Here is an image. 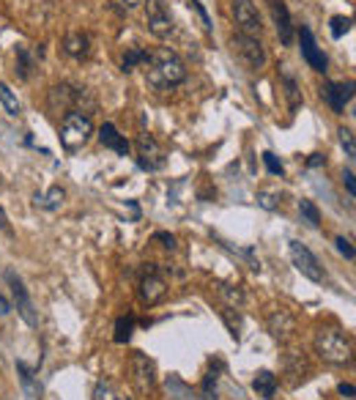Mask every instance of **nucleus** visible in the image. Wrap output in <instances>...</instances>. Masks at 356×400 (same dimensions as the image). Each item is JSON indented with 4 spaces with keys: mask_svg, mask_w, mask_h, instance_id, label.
Wrapping results in <instances>:
<instances>
[{
    "mask_svg": "<svg viewBox=\"0 0 356 400\" xmlns=\"http://www.w3.org/2000/svg\"><path fill=\"white\" fill-rule=\"evenodd\" d=\"M0 230H8V219H5V211L0 208Z\"/></svg>",
    "mask_w": 356,
    "mask_h": 400,
    "instance_id": "37998d69",
    "label": "nucleus"
},
{
    "mask_svg": "<svg viewBox=\"0 0 356 400\" xmlns=\"http://www.w3.org/2000/svg\"><path fill=\"white\" fill-rule=\"evenodd\" d=\"M233 19H236V27H238V33H244V36H260V14H258V8H255V3L252 0H233Z\"/></svg>",
    "mask_w": 356,
    "mask_h": 400,
    "instance_id": "6e6552de",
    "label": "nucleus"
},
{
    "mask_svg": "<svg viewBox=\"0 0 356 400\" xmlns=\"http://www.w3.org/2000/svg\"><path fill=\"white\" fill-rule=\"evenodd\" d=\"M337 390H340V395H346V398H354V395H356L354 384H340Z\"/></svg>",
    "mask_w": 356,
    "mask_h": 400,
    "instance_id": "79ce46f5",
    "label": "nucleus"
},
{
    "mask_svg": "<svg viewBox=\"0 0 356 400\" xmlns=\"http://www.w3.org/2000/svg\"><path fill=\"white\" fill-rule=\"evenodd\" d=\"M351 25H354V19H351V16H340V14H337V16H332V19H329V30H332V36H335V38H343V36L351 30Z\"/></svg>",
    "mask_w": 356,
    "mask_h": 400,
    "instance_id": "cd10ccee",
    "label": "nucleus"
},
{
    "mask_svg": "<svg viewBox=\"0 0 356 400\" xmlns=\"http://www.w3.org/2000/svg\"><path fill=\"white\" fill-rule=\"evenodd\" d=\"M91 137H93V121H91V115L77 113V110L63 113V121H60V146L69 154H74L82 146H88Z\"/></svg>",
    "mask_w": 356,
    "mask_h": 400,
    "instance_id": "7ed1b4c3",
    "label": "nucleus"
},
{
    "mask_svg": "<svg viewBox=\"0 0 356 400\" xmlns=\"http://www.w3.org/2000/svg\"><path fill=\"white\" fill-rule=\"evenodd\" d=\"M252 390L258 392V398L271 400L277 395V376L271 370H258L255 379H252Z\"/></svg>",
    "mask_w": 356,
    "mask_h": 400,
    "instance_id": "a211bd4d",
    "label": "nucleus"
},
{
    "mask_svg": "<svg viewBox=\"0 0 356 400\" xmlns=\"http://www.w3.org/2000/svg\"><path fill=\"white\" fill-rule=\"evenodd\" d=\"M93 400H121V398H118V392H115L110 379H99L96 387H93Z\"/></svg>",
    "mask_w": 356,
    "mask_h": 400,
    "instance_id": "bb28decb",
    "label": "nucleus"
},
{
    "mask_svg": "<svg viewBox=\"0 0 356 400\" xmlns=\"http://www.w3.org/2000/svg\"><path fill=\"white\" fill-rule=\"evenodd\" d=\"M99 143H102L104 148L121 154V157L129 154V140L115 129V124H102V126H99Z\"/></svg>",
    "mask_w": 356,
    "mask_h": 400,
    "instance_id": "f3484780",
    "label": "nucleus"
},
{
    "mask_svg": "<svg viewBox=\"0 0 356 400\" xmlns=\"http://www.w3.org/2000/svg\"><path fill=\"white\" fill-rule=\"evenodd\" d=\"M132 329H135V318L132 315L118 318V324H115V343H126L132 337Z\"/></svg>",
    "mask_w": 356,
    "mask_h": 400,
    "instance_id": "c756f323",
    "label": "nucleus"
},
{
    "mask_svg": "<svg viewBox=\"0 0 356 400\" xmlns=\"http://www.w3.org/2000/svg\"><path fill=\"white\" fill-rule=\"evenodd\" d=\"M315 351L329 365H351L354 362V348H351L348 337L337 329H318L315 332Z\"/></svg>",
    "mask_w": 356,
    "mask_h": 400,
    "instance_id": "f03ea898",
    "label": "nucleus"
},
{
    "mask_svg": "<svg viewBox=\"0 0 356 400\" xmlns=\"http://www.w3.org/2000/svg\"><path fill=\"white\" fill-rule=\"evenodd\" d=\"M282 82H285V96H288V104L291 110H296L302 104V91H299V82L291 71H282Z\"/></svg>",
    "mask_w": 356,
    "mask_h": 400,
    "instance_id": "b1692460",
    "label": "nucleus"
},
{
    "mask_svg": "<svg viewBox=\"0 0 356 400\" xmlns=\"http://www.w3.org/2000/svg\"><path fill=\"white\" fill-rule=\"evenodd\" d=\"M146 66H148V82H151L154 88H159V91L176 88V85H181V82L186 80V66H183V60L178 58L173 49H168V47L151 52V58H148Z\"/></svg>",
    "mask_w": 356,
    "mask_h": 400,
    "instance_id": "f257e3e1",
    "label": "nucleus"
},
{
    "mask_svg": "<svg viewBox=\"0 0 356 400\" xmlns=\"http://www.w3.org/2000/svg\"><path fill=\"white\" fill-rule=\"evenodd\" d=\"M63 200H66V192L60 187H52L47 195H36V205L38 208H47V211H58L63 205Z\"/></svg>",
    "mask_w": 356,
    "mask_h": 400,
    "instance_id": "4be33fe9",
    "label": "nucleus"
},
{
    "mask_svg": "<svg viewBox=\"0 0 356 400\" xmlns=\"http://www.w3.org/2000/svg\"><path fill=\"white\" fill-rule=\"evenodd\" d=\"M16 373H19V381H22V387H25V392L36 400L41 398V384H38V379L33 376V370H30L25 362H16Z\"/></svg>",
    "mask_w": 356,
    "mask_h": 400,
    "instance_id": "aec40b11",
    "label": "nucleus"
},
{
    "mask_svg": "<svg viewBox=\"0 0 356 400\" xmlns=\"http://www.w3.org/2000/svg\"><path fill=\"white\" fill-rule=\"evenodd\" d=\"M216 291H219V296L225 299V304H227V307H241V304H244V299H247V296H244V291H241V285L219 282V288H216Z\"/></svg>",
    "mask_w": 356,
    "mask_h": 400,
    "instance_id": "412c9836",
    "label": "nucleus"
},
{
    "mask_svg": "<svg viewBox=\"0 0 356 400\" xmlns=\"http://www.w3.org/2000/svg\"><path fill=\"white\" fill-rule=\"evenodd\" d=\"M299 44H302V55H304V60L310 63V69H315V71H326L329 60H326L324 49L315 44V36H313L310 27H302V30H299Z\"/></svg>",
    "mask_w": 356,
    "mask_h": 400,
    "instance_id": "9b49d317",
    "label": "nucleus"
},
{
    "mask_svg": "<svg viewBox=\"0 0 356 400\" xmlns=\"http://www.w3.org/2000/svg\"><path fill=\"white\" fill-rule=\"evenodd\" d=\"M8 313H11V302H8V299L0 293V318H5Z\"/></svg>",
    "mask_w": 356,
    "mask_h": 400,
    "instance_id": "ea45409f",
    "label": "nucleus"
},
{
    "mask_svg": "<svg viewBox=\"0 0 356 400\" xmlns=\"http://www.w3.org/2000/svg\"><path fill=\"white\" fill-rule=\"evenodd\" d=\"M135 151H137V165L148 173H157L168 165V154L165 148L151 137V135H140L137 143H135Z\"/></svg>",
    "mask_w": 356,
    "mask_h": 400,
    "instance_id": "39448f33",
    "label": "nucleus"
},
{
    "mask_svg": "<svg viewBox=\"0 0 356 400\" xmlns=\"http://www.w3.org/2000/svg\"><path fill=\"white\" fill-rule=\"evenodd\" d=\"M299 214H302V219H304L310 227H318V225H321V211H318V205H315L313 200H307V198L299 200Z\"/></svg>",
    "mask_w": 356,
    "mask_h": 400,
    "instance_id": "393cba45",
    "label": "nucleus"
},
{
    "mask_svg": "<svg viewBox=\"0 0 356 400\" xmlns=\"http://www.w3.org/2000/svg\"><path fill=\"white\" fill-rule=\"evenodd\" d=\"M0 104L5 107V113H8L11 118H16V115L22 113V107H19V102H16V96L11 93V88H8L5 82H0Z\"/></svg>",
    "mask_w": 356,
    "mask_h": 400,
    "instance_id": "a878e982",
    "label": "nucleus"
},
{
    "mask_svg": "<svg viewBox=\"0 0 356 400\" xmlns=\"http://www.w3.org/2000/svg\"><path fill=\"white\" fill-rule=\"evenodd\" d=\"M271 16H274V25H277L280 41H282L285 47H291V44H293V36H296V30H293L291 11H288L285 0H271Z\"/></svg>",
    "mask_w": 356,
    "mask_h": 400,
    "instance_id": "4468645a",
    "label": "nucleus"
},
{
    "mask_svg": "<svg viewBox=\"0 0 356 400\" xmlns=\"http://www.w3.org/2000/svg\"><path fill=\"white\" fill-rule=\"evenodd\" d=\"M63 52L71 58H85L91 52V38L85 33H69L63 38Z\"/></svg>",
    "mask_w": 356,
    "mask_h": 400,
    "instance_id": "6ab92c4d",
    "label": "nucleus"
},
{
    "mask_svg": "<svg viewBox=\"0 0 356 400\" xmlns=\"http://www.w3.org/2000/svg\"><path fill=\"white\" fill-rule=\"evenodd\" d=\"M321 96L326 99V104L335 110V113H343L346 104L354 99V82H326Z\"/></svg>",
    "mask_w": 356,
    "mask_h": 400,
    "instance_id": "f8f14e48",
    "label": "nucleus"
},
{
    "mask_svg": "<svg viewBox=\"0 0 356 400\" xmlns=\"http://www.w3.org/2000/svg\"><path fill=\"white\" fill-rule=\"evenodd\" d=\"M258 203H260L266 211L280 208V200H277V195H274V192H269V190H260V192H258Z\"/></svg>",
    "mask_w": 356,
    "mask_h": 400,
    "instance_id": "72a5a7b5",
    "label": "nucleus"
},
{
    "mask_svg": "<svg viewBox=\"0 0 356 400\" xmlns=\"http://www.w3.org/2000/svg\"><path fill=\"white\" fill-rule=\"evenodd\" d=\"M266 326H269V332H271V337L274 340H280V343H285V340H291L293 337V332H296V318L288 313V310H274L271 315H269V321H266Z\"/></svg>",
    "mask_w": 356,
    "mask_h": 400,
    "instance_id": "ddd939ff",
    "label": "nucleus"
},
{
    "mask_svg": "<svg viewBox=\"0 0 356 400\" xmlns=\"http://www.w3.org/2000/svg\"><path fill=\"white\" fill-rule=\"evenodd\" d=\"M335 244H337V252H340L343 258H348V260H354V258H356L354 244H351L346 236H337V238H335Z\"/></svg>",
    "mask_w": 356,
    "mask_h": 400,
    "instance_id": "f704fd0d",
    "label": "nucleus"
},
{
    "mask_svg": "<svg viewBox=\"0 0 356 400\" xmlns=\"http://www.w3.org/2000/svg\"><path fill=\"white\" fill-rule=\"evenodd\" d=\"M343 184H346L348 195L354 198V195H356V184H354V170H351V168H348V170H343Z\"/></svg>",
    "mask_w": 356,
    "mask_h": 400,
    "instance_id": "58836bf2",
    "label": "nucleus"
},
{
    "mask_svg": "<svg viewBox=\"0 0 356 400\" xmlns=\"http://www.w3.org/2000/svg\"><path fill=\"white\" fill-rule=\"evenodd\" d=\"M263 162H266V170L271 173V176H280L282 179V173H285V168H282V162L271 154V151H263Z\"/></svg>",
    "mask_w": 356,
    "mask_h": 400,
    "instance_id": "473e14b6",
    "label": "nucleus"
},
{
    "mask_svg": "<svg viewBox=\"0 0 356 400\" xmlns=\"http://www.w3.org/2000/svg\"><path fill=\"white\" fill-rule=\"evenodd\" d=\"M165 293H168V282H165L154 269H148V274H146L143 282H140V296H143V302H146V304H157V302L165 299Z\"/></svg>",
    "mask_w": 356,
    "mask_h": 400,
    "instance_id": "2eb2a0df",
    "label": "nucleus"
},
{
    "mask_svg": "<svg viewBox=\"0 0 356 400\" xmlns=\"http://www.w3.org/2000/svg\"><path fill=\"white\" fill-rule=\"evenodd\" d=\"M126 3V8H137V5H143L146 0H124Z\"/></svg>",
    "mask_w": 356,
    "mask_h": 400,
    "instance_id": "c03bdc74",
    "label": "nucleus"
},
{
    "mask_svg": "<svg viewBox=\"0 0 356 400\" xmlns=\"http://www.w3.org/2000/svg\"><path fill=\"white\" fill-rule=\"evenodd\" d=\"M288 252H291V260H293V266H296V271H299L302 277H307V280H313V282H324V266L318 263V258L313 255V249H310L307 244L291 241Z\"/></svg>",
    "mask_w": 356,
    "mask_h": 400,
    "instance_id": "423d86ee",
    "label": "nucleus"
},
{
    "mask_svg": "<svg viewBox=\"0 0 356 400\" xmlns=\"http://www.w3.org/2000/svg\"><path fill=\"white\" fill-rule=\"evenodd\" d=\"M200 398H203V400H216V373H208V376L203 379Z\"/></svg>",
    "mask_w": 356,
    "mask_h": 400,
    "instance_id": "2f4dec72",
    "label": "nucleus"
},
{
    "mask_svg": "<svg viewBox=\"0 0 356 400\" xmlns=\"http://www.w3.org/2000/svg\"><path fill=\"white\" fill-rule=\"evenodd\" d=\"M189 8H194V11H197V16L203 19V27H205V30H214L211 16H208V11H205V5H203L200 0H189Z\"/></svg>",
    "mask_w": 356,
    "mask_h": 400,
    "instance_id": "c9c22d12",
    "label": "nucleus"
},
{
    "mask_svg": "<svg viewBox=\"0 0 356 400\" xmlns=\"http://www.w3.org/2000/svg\"><path fill=\"white\" fill-rule=\"evenodd\" d=\"M16 58H19V77L27 80V74H30V58H27V49H25V47H16Z\"/></svg>",
    "mask_w": 356,
    "mask_h": 400,
    "instance_id": "e433bc0d",
    "label": "nucleus"
},
{
    "mask_svg": "<svg viewBox=\"0 0 356 400\" xmlns=\"http://www.w3.org/2000/svg\"><path fill=\"white\" fill-rule=\"evenodd\" d=\"M129 376H132V387H135L137 395L148 398L154 392V387H157V365H154V359H148L140 351L132 354V359H129Z\"/></svg>",
    "mask_w": 356,
    "mask_h": 400,
    "instance_id": "20e7f679",
    "label": "nucleus"
},
{
    "mask_svg": "<svg viewBox=\"0 0 356 400\" xmlns=\"http://www.w3.org/2000/svg\"><path fill=\"white\" fill-rule=\"evenodd\" d=\"M148 58H151V52H146L143 47H129L126 55H124V60H121V69H124V71H132L135 66L148 63Z\"/></svg>",
    "mask_w": 356,
    "mask_h": 400,
    "instance_id": "5701e85b",
    "label": "nucleus"
},
{
    "mask_svg": "<svg viewBox=\"0 0 356 400\" xmlns=\"http://www.w3.org/2000/svg\"><path fill=\"white\" fill-rule=\"evenodd\" d=\"M337 135H340V146L346 148V157H348V159H354L356 157L354 132H351V129H346V126H340V132H337Z\"/></svg>",
    "mask_w": 356,
    "mask_h": 400,
    "instance_id": "7c9ffc66",
    "label": "nucleus"
},
{
    "mask_svg": "<svg viewBox=\"0 0 356 400\" xmlns=\"http://www.w3.org/2000/svg\"><path fill=\"white\" fill-rule=\"evenodd\" d=\"M230 47H233V52H236L252 71H260V69L266 66V49H263V44H260L255 36L238 33V36H233Z\"/></svg>",
    "mask_w": 356,
    "mask_h": 400,
    "instance_id": "0eeeda50",
    "label": "nucleus"
},
{
    "mask_svg": "<svg viewBox=\"0 0 356 400\" xmlns=\"http://www.w3.org/2000/svg\"><path fill=\"white\" fill-rule=\"evenodd\" d=\"M74 102H77V88H71L69 82H60L55 88H49V110L52 113H69L74 110Z\"/></svg>",
    "mask_w": 356,
    "mask_h": 400,
    "instance_id": "dca6fc26",
    "label": "nucleus"
},
{
    "mask_svg": "<svg viewBox=\"0 0 356 400\" xmlns=\"http://www.w3.org/2000/svg\"><path fill=\"white\" fill-rule=\"evenodd\" d=\"M307 165H310V168H321V165H326V157H321V154H313Z\"/></svg>",
    "mask_w": 356,
    "mask_h": 400,
    "instance_id": "a19ab883",
    "label": "nucleus"
},
{
    "mask_svg": "<svg viewBox=\"0 0 356 400\" xmlns=\"http://www.w3.org/2000/svg\"><path fill=\"white\" fill-rule=\"evenodd\" d=\"M154 238H157V241H162V247H165V249H170V252L178 247L176 236H173V233H168V230H157V233H154Z\"/></svg>",
    "mask_w": 356,
    "mask_h": 400,
    "instance_id": "4c0bfd02",
    "label": "nucleus"
},
{
    "mask_svg": "<svg viewBox=\"0 0 356 400\" xmlns=\"http://www.w3.org/2000/svg\"><path fill=\"white\" fill-rule=\"evenodd\" d=\"M148 30H151L157 38H170V36L176 33L173 16L165 11L162 0H148Z\"/></svg>",
    "mask_w": 356,
    "mask_h": 400,
    "instance_id": "9d476101",
    "label": "nucleus"
},
{
    "mask_svg": "<svg viewBox=\"0 0 356 400\" xmlns=\"http://www.w3.org/2000/svg\"><path fill=\"white\" fill-rule=\"evenodd\" d=\"M233 313H236V307H225V310H222V321L227 324L230 337H233V340H238V337H241V318H238V315H233Z\"/></svg>",
    "mask_w": 356,
    "mask_h": 400,
    "instance_id": "c85d7f7f",
    "label": "nucleus"
},
{
    "mask_svg": "<svg viewBox=\"0 0 356 400\" xmlns=\"http://www.w3.org/2000/svg\"><path fill=\"white\" fill-rule=\"evenodd\" d=\"M5 282L11 285V293H14V302H16V313L22 315V321H25L27 326H38V315H36V310H33V302H30V296H27L25 282H22L14 271H5Z\"/></svg>",
    "mask_w": 356,
    "mask_h": 400,
    "instance_id": "1a4fd4ad",
    "label": "nucleus"
}]
</instances>
